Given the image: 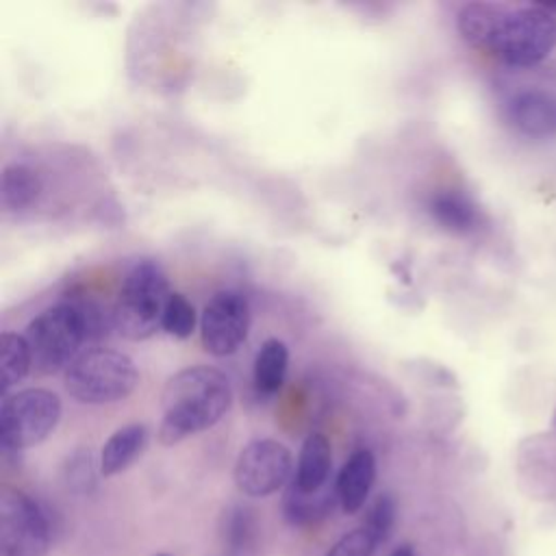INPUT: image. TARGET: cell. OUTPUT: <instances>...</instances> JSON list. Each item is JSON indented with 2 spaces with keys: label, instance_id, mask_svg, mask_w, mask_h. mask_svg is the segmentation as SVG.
I'll use <instances>...</instances> for the list:
<instances>
[{
  "label": "cell",
  "instance_id": "4",
  "mask_svg": "<svg viewBox=\"0 0 556 556\" xmlns=\"http://www.w3.org/2000/svg\"><path fill=\"white\" fill-rule=\"evenodd\" d=\"M169 295L172 291L163 267L154 258L137 261L124 278L113 308L115 330L130 341L152 337L163 324Z\"/></svg>",
  "mask_w": 556,
  "mask_h": 556
},
{
  "label": "cell",
  "instance_id": "23",
  "mask_svg": "<svg viewBox=\"0 0 556 556\" xmlns=\"http://www.w3.org/2000/svg\"><path fill=\"white\" fill-rule=\"evenodd\" d=\"M376 545L378 543L374 541V536L361 526L339 536L326 552V556H371Z\"/></svg>",
  "mask_w": 556,
  "mask_h": 556
},
{
  "label": "cell",
  "instance_id": "10",
  "mask_svg": "<svg viewBox=\"0 0 556 556\" xmlns=\"http://www.w3.org/2000/svg\"><path fill=\"white\" fill-rule=\"evenodd\" d=\"M506 119L530 139L556 135V93L545 89H521L506 102Z\"/></svg>",
  "mask_w": 556,
  "mask_h": 556
},
{
  "label": "cell",
  "instance_id": "3",
  "mask_svg": "<svg viewBox=\"0 0 556 556\" xmlns=\"http://www.w3.org/2000/svg\"><path fill=\"white\" fill-rule=\"evenodd\" d=\"M232 406V387L224 371L193 365L176 371L163 387L159 441L176 445L215 426Z\"/></svg>",
  "mask_w": 556,
  "mask_h": 556
},
{
  "label": "cell",
  "instance_id": "6",
  "mask_svg": "<svg viewBox=\"0 0 556 556\" xmlns=\"http://www.w3.org/2000/svg\"><path fill=\"white\" fill-rule=\"evenodd\" d=\"M61 419V400L54 391L30 387L4 395L0 404V447L13 454L46 441Z\"/></svg>",
  "mask_w": 556,
  "mask_h": 556
},
{
  "label": "cell",
  "instance_id": "13",
  "mask_svg": "<svg viewBox=\"0 0 556 556\" xmlns=\"http://www.w3.org/2000/svg\"><path fill=\"white\" fill-rule=\"evenodd\" d=\"M428 213L447 232L469 235L482 226L480 206L463 191H439L428 202Z\"/></svg>",
  "mask_w": 556,
  "mask_h": 556
},
{
  "label": "cell",
  "instance_id": "16",
  "mask_svg": "<svg viewBox=\"0 0 556 556\" xmlns=\"http://www.w3.org/2000/svg\"><path fill=\"white\" fill-rule=\"evenodd\" d=\"M148 428L143 424H128L117 428L102 445L100 473L111 478L126 471L146 450Z\"/></svg>",
  "mask_w": 556,
  "mask_h": 556
},
{
  "label": "cell",
  "instance_id": "12",
  "mask_svg": "<svg viewBox=\"0 0 556 556\" xmlns=\"http://www.w3.org/2000/svg\"><path fill=\"white\" fill-rule=\"evenodd\" d=\"M219 541L228 556H254L258 552L261 526L256 513L245 504H230L217 523Z\"/></svg>",
  "mask_w": 556,
  "mask_h": 556
},
{
  "label": "cell",
  "instance_id": "26",
  "mask_svg": "<svg viewBox=\"0 0 556 556\" xmlns=\"http://www.w3.org/2000/svg\"><path fill=\"white\" fill-rule=\"evenodd\" d=\"M156 556H169V554H156Z\"/></svg>",
  "mask_w": 556,
  "mask_h": 556
},
{
  "label": "cell",
  "instance_id": "14",
  "mask_svg": "<svg viewBox=\"0 0 556 556\" xmlns=\"http://www.w3.org/2000/svg\"><path fill=\"white\" fill-rule=\"evenodd\" d=\"M330 469H332L330 441L321 432H311L300 447L298 467L291 484L304 493L319 491L328 484Z\"/></svg>",
  "mask_w": 556,
  "mask_h": 556
},
{
  "label": "cell",
  "instance_id": "18",
  "mask_svg": "<svg viewBox=\"0 0 556 556\" xmlns=\"http://www.w3.org/2000/svg\"><path fill=\"white\" fill-rule=\"evenodd\" d=\"M41 195V178L35 169L22 163H11L2 169L0 198L7 211H24Z\"/></svg>",
  "mask_w": 556,
  "mask_h": 556
},
{
  "label": "cell",
  "instance_id": "21",
  "mask_svg": "<svg viewBox=\"0 0 556 556\" xmlns=\"http://www.w3.org/2000/svg\"><path fill=\"white\" fill-rule=\"evenodd\" d=\"M195 308L193 304L178 291H174L165 304V313H163V324L161 328L178 339H187L191 337V332L195 330Z\"/></svg>",
  "mask_w": 556,
  "mask_h": 556
},
{
  "label": "cell",
  "instance_id": "2",
  "mask_svg": "<svg viewBox=\"0 0 556 556\" xmlns=\"http://www.w3.org/2000/svg\"><path fill=\"white\" fill-rule=\"evenodd\" d=\"M109 317L93 300H65L43 308L26 326L33 367L43 374H65L87 352L85 345L100 343L109 332Z\"/></svg>",
  "mask_w": 556,
  "mask_h": 556
},
{
  "label": "cell",
  "instance_id": "11",
  "mask_svg": "<svg viewBox=\"0 0 556 556\" xmlns=\"http://www.w3.org/2000/svg\"><path fill=\"white\" fill-rule=\"evenodd\" d=\"M374 482H376V458L371 450L367 447L354 450L350 458L343 463L334 480L341 510L348 515L358 513L365 506Z\"/></svg>",
  "mask_w": 556,
  "mask_h": 556
},
{
  "label": "cell",
  "instance_id": "20",
  "mask_svg": "<svg viewBox=\"0 0 556 556\" xmlns=\"http://www.w3.org/2000/svg\"><path fill=\"white\" fill-rule=\"evenodd\" d=\"M395 500L389 493H380L371 500V504L367 506L365 513V521L363 528L374 536V541L380 545L384 541H389L393 526H395Z\"/></svg>",
  "mask_w": 556,
  "mask_h": 556
},
{
  "label": "cell",
  "instance_id": "17",
  "mask_svg": "<svg viewBox=\"0 0 556 556\" xmlns=\"http://www.w3.org/2000/svg\"><path fill=\"white\" fill-rule=\"evenodd\" d=\"M287 367H289L287 345L276 337L265 339L254 356V387L258 389V393L274 395L276 391H280L287 378Z\"/></svg>",
  "mask_w": 556,
  "mask_h": 556
},
{
  "label": "cell",
  "instance_id": "5",
  "mask_svg": "<svg viewBox=\"0 0 556 556\" xmlns=\"http://www.w3.org/2000/svg\"><path fill=\"white\" fill-rule=\"evenodd\" d=\"M63 384L83 404H113L137 389L139 369L124 352L89 348L67 367Z\"/></svg>",
  "mask_w": 556,
  "mask_h": 556
},
{
  "label": "cell",
  "instance_id": "1",
  "mask_svg": "<svg viewBox=\"0 0 556 556\" xmlns=\"http://www.w3.org/2000/svg\"><path fill=\"white\" fill-rule=\"evenodd\" d=\"M460 37L513 67H532L556 48V15L545 4L469 2L456 20Z\"/></svg>",
  "mask_w": 556,
  "mask_h": 556
},
{
  "label": "cell",
  "instance_id": "22",
  "mask_svg": "<svg viewBox=\"0 0 556 556\" xmlns=\"http://www.w3.org/2000/svg\"><path fill=\"white\" fill-rule=\"evenodd\" d=\"M63 482L74 493H89L96 486V465L91 450H76L65 458Z\"/></svg>",
  "mask_w": 556,
  "mask_h": 556
},
{
  "label": "cell",
  "instance_id": "9",
  "mask_svg": "<svg viewBox=\"0 0 556 556\" xmlns=\"http://www.w3.org/2000/svg\"><path fill=\"white\" fill-rule=\"evenodd\" d=\"M250 304L245 295L232 289L217 291L204 306L200 317L202 348L213 356L235 354L250 330Z\"/></svg>",
  "mask_w": 556,
  "mask_h": 556
},
{
  "label": "cell",
  "instance_id": "19",
  "mask_svg": "<svg viewBox=\"0 0 556 556\" xmlns=\"http://www.w3.org/2000/svg\"><path fill=\"white\" fill-rule=\"evenodd\" d=\"M0 365H2V391L9 395V389L15 387L26 378V374L33 367L30 348L26 343L24 334L17 332H2L0 339Z\"/></svg>",
  "mask_w": 556,
  "mask_h": 556
},
{
  "label": "cell",
  "instance_id": "25",
  "mask_svg": "<svg viewBox=\"0 0 556 556\" xmlns=\"http://www.w3.org/2000/svg\"><path fill=\"white\" fill-rule=\"evenodd\" d=\"M554 428H556V410H554Z\"/></svg>",
  "mask_w": 556,
  "mask_h": 556
},
{
  "label": "cell",
  "instance_id": "24",
  "mask_svg": "<svg viewBox=\"0 0 556 556\" xmlns=\"http://www.w3.org/2000/svg\"><path fill=\"white\" fill-rule=\"evenodd\" d=\"M389 556H415V549H413L408 543H402V545H397Z\"/></svg>",
  "mask_w": 556,
  "mask_h": 556
},
{
  "label": "cell",
  "instance_id": "7",
  "mask_svg": "<svg viewBox=\"0 0 556 556\" xmlns=\"http://www.w3.org/2000/svg\"><path fill=\"white\" fill-rule=\"evenodd\" d=\"M50 519L28 493L2 486L0 491V549L2 556H48Z\"/></svg>",
  "mask_w": 556,
  "mask_h": 556
},
{
  "label": "cell",
  "instance_id": "8",
  "mask_svg": "<svg viewBox=\"0 0 556 556\" xmlns=\"http://www.w3.org/2000/svg\"><path fill=\"white\" fill-rule=\"evenodd\" d=\"M293 473V456L276 439H254L237 456L232 478L248 497H267L282 489Z\"/></svg>",
  "mask_w": 556,
  "mask_h": 556
},
{
  "label": "cell",
  "instance_id": "15",
  "mask_svg": "<svg viewBox=\"0 0 556 556\" xmlns=\"http://www.w3.org/2000/svg\"><path fill=\"white\" fill-rule=\"evenodd\" d=\"M334 504H339L334 484H326L319 491L304 493L289 482L282 495V515L293 528H308L326 519L332 513Z\"/></svg>",
  "mask_w": 556,
  "mask_h": 556
}]
</instances>
